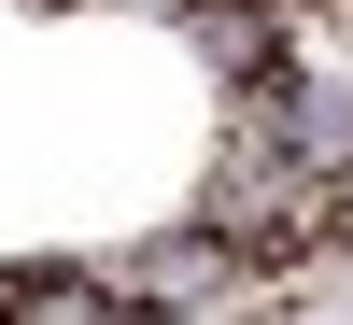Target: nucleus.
Returning <instances> with one entry per match:
<instances>
[{
    "label": "nucleus",
    "instance_id": "nucleus-1",
    "mask_svg": "<svg viewBox=\"0 0 353 325\" xmlns=\"http://www.w3.org/2000/svg\"><path fill=\"white\" fill-rule=\"evenodd\" d=\"M0 325H113L85 283H57V269H28V283H0Z\"/></svg>",
    "mask_w": 353,
    "mask_h": 325
}]
</instances>
